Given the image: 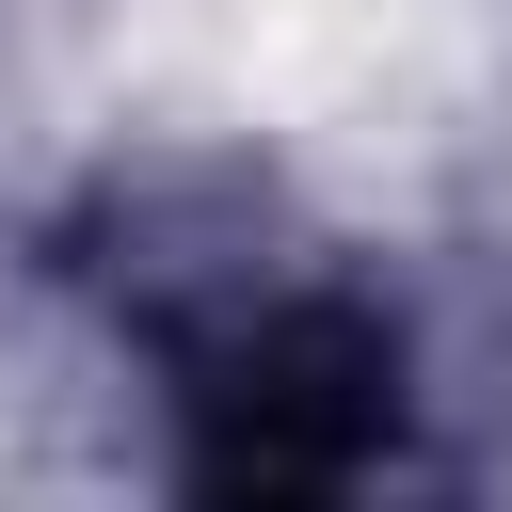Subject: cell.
Masks as SVG:
<instances>
[{"instance_id": "1", "label": "cell", "mask_w": 512, "mask_h": 512, "mask_svg": "<svg viewBox=\"0 0 512 512\" xmlns=\"http://www.w3.org/2000/svg\"><path fill=\"white\" fill-rule=\"evenodd\" d=\"M400 432V336L352 304H272L192 352V480L208 496H336Z\"/></svg>"}]
</instances>
